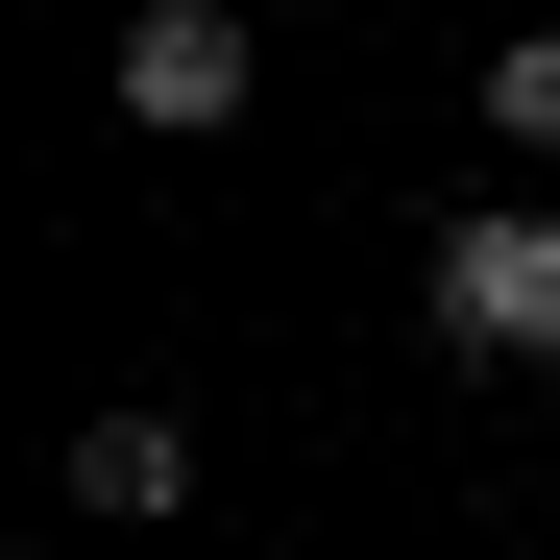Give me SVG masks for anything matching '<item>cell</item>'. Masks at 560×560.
Masks as SVG:
<instances>
[{"label": "cell", "instance_id": "cell-1", "mask_svg": "<svg viewBox=\"0 0 560 560\" xmlns=\"http://www.w3.org/2000/svg\"><path fill=\"white\" fill-rule=\"evenodd\" d=\"M415 317H439V365H560V196H463L415 244Z\"/></svg>", "mask_w": 560, "mask_h": 560}, {"label": "cell", "instance_id": "cell-2", "mask_svg": "<svg viewBox=\"0 0 560 560\" xmlns=\"http://www.w3.org/2000/svg\"><path fill=\"white\" fill-rule=\"evenodd\" d=\"M268 98V25H244V0H122V122L147 147H220Z\"/></svg>", "mask_w": 560, "mask_h": 560}, {"label": "cell", "instance_id": "cell-3", "mask_svg": "<svg viewBox=\"0 0 560 560\" xmlns=\"http://www.w3.org/2000/svg\"><path fill=\"white\" fill-rule=\"evenodd\" d=\"M73 512H196V415H73Z\"/></svg>", "mask_w": 560, "mask_h": 560}, {"label": "cell", "instance_id": "cell-4", "mask_svg": "<svg viewBox=\"0 0 560 560\" xmlns=\"http://www.w3.org/2000/svg\"><path fill=\"white\" fill-rule=\"evenodd\" d=\"M488 147H536V171H560V25H512V49H488Z\"/></svg>", "mask_w": 560, "mask_h": 560}]
</instances>
